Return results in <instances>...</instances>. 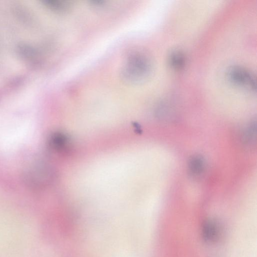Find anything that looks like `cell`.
I'll use <instances>...</instances> for the list:
<instances>
[{"label": "cell", "instance_id": "6da1fadb", "mask_svg": "<svg viewBox=\"0 0 257 257\" xmlns=\"http://www.w3.org/2000/svg\"><path fill=\"white\" fill-rule=\"evenodd\" d=\"M151 64L148 56L140 52H134L129 56L122 69V77L132 84L141 83L149 76Z\"/></svg>", "mask_w": 257, "mask_h": 257}, {"label": "cell", "instance_id": "7a4b0ae2", "mask_svg": "<svg viewBox=\"0 0 257 257\" xmlns=\"http://www.w3.org/2000/svg\"><path fill=\"white\" fill-rule=\"evenodd\" d=\"M54 176V171L50 164L39 162L28 170L26 179L29 185L35 188H43L52 183Z\"/></svg>", "mask_w": 257, "mask_h": 257}, {"label": "cell", "instance_id": "3957f363", "mask_svg": "<svg viewBox=\"0 0 257 257\" xmlns=\"http://www.w3.org/2000/svg\"><path fill=\"white\" fill-rule=\"evenodd\" d=\"M228 78L234 85L256 92V78L249 70L239 66L233 67L228 72Z\"/></svg>", "mask_w": 257, "mask_h": 257}, {"label": "cell", "instance_id": "277c9868", "mask_svg": "<svg viewBox=\"0 0 257 257\" xmlns=\"http://www.w3.org/2000/svg\"><path fill=\"white\" fill-rule=\"evenodd\" d=\"M50 147L57 153H65L70 147V141L66 134L57 132L51 136L49 140Z\"/></svg>", "mask_w": 257, "mask_h": 257}, {"label": "cell", "instance_id": "5b68a950", "mask_svg": "<svg viewBox=\"0 0 257 257\" xmlns=\"http://www.w3.org/2000/svg\"><path fill=\"white\" fill-rule=\"evenodd\" d=\"M219 233V226L216 221L208 220L204 223L202 234L205 241L212 242L217 239Z\"/></svg>", "mask_w": 257, "mask_h": 257}, {"label": "cell", "instance_id": "8992f818", "mask_svg": "<svg viewBox=\"0 0 257 257\" xmlns=\"http://www.w3.org/2000/svg\"><path fill=\"white\" fill-rule=\"evenodd\" d=\"M170 66L173 70L179 71L184 69L186 64V57L182 51L179 50L173 51L169 57Z\"/></svg>", "mask_w": 257, "mask_h": 257}, {"label": "cell", "instance_id": "52a82bcc", "mask_svg": "<svg viewBox=\"0 0 257 257\" xmlns=\"http://www.w3.org/2000/svg\"><path fill=\"white\" fill-rule=\"evenodd\" d=\"M205 161L201 156H193L189 161L188 171L189 174L193 177L201 175L205 169Z\"/></svg>", "mask_w": 257, "mask_h": 257}, {"label": "cell", "instance_id": "ba28073f", "mask_svg": "<svg viewBox=\"0 0 257 257\" xmlns=\"http://www.w3.org/2000/svg\"><path fill=\"white\" fill-rule=\"evenodd\" d=\"M42 3L44 6L55 12H67L70 7V4L68 2L64 1L48 0V1H43Z\"/></svg>", "mask_w": 257, "mask_h": 257}, {"label": "cell", "instance_id": "9c48e42d", "mask_svg": "<svg viewBox=\"0 0 257 257\" xmlns=\"http://www.w3.org/2000/svg\"><path fill=\"white\" fill-rule=\"evenodd\" d=\"M256 122H252L245 131L244 133V139L247 142L253 141L256 137Z\"/></svg>", "mask_w": 257, "mask_h": 257}]
</instances>
